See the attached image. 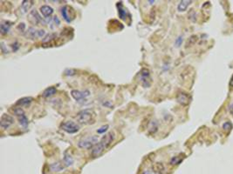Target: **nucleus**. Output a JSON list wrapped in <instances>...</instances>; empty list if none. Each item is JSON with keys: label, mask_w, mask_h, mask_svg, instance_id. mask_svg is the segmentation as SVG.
I'll use <instances>...</instances> for the list:
<instances>
[{"label": "nucleus", "mask_w": 233, "mask_h": 174, "mask_svg": "<svg viewBox=\"0 0 233 174\" xmlns=\"http://www.w3.org/2000/svg\"><path fill=\"white\" fill-rule=\"evenodd\" d=\"M95 118V113L92 109H85L81 111H79L76 116V120L79 124H90L93 123Z\"/></svg>", "instance_id": "obj_1"}, {"label": "nucleus", "mask_w": 233, "mask_h": 174, "mask_svg": "<svg viewBox=\"0 0 233 174\" xmlns=\"http://www.w3.org/2000/svg\"><path fill=\"white\" fill-rule=\"evenodd\" d=\"M97 144H98V138L93 136L79 141L78 146L81 149H91L93 148V146H96Z\"/></svg>", "instance_id": "obj_2"}, {"label": "nucleus", "mask_w": 233, "mask_h": 174, "mask_svg": "<svg viewBox=\"0 0 233 174\" xmlns=\"http://www.w3.org/2000/svg\"><path fill=\"white\" fill-rule=\"evenodd\" d=\"M29 21L33 24V25H46L45 19H43L41 17V16L39 15V13L38 12L37 10H32L31 11V12L29 13Z\"/></svg>", "instance_id": "obj_3"}, {"label": "nucleus", "mask_w": 233, "mask_h": 174, "mask_svg": "<svg viewBox=\"0 0 233 174\" xmlns=\"http://www.w3.org/2000/svg\"><path fill=\"white\" fill-rule=\"evenodd\" d=\"M61 129L69 134L76 133L79 130V126L74 121H66L61 124Z\"/></svg>", "instance_id": "obj_4"}, {"label": "nucleus", "mask_w": 233, "mask_h": 174, "mask_svg": "<svg viewBox=\"0 0 233 174\" xmlns=\"http://www.w3.org/2000/svg\"><path fill=\"white\" fill-rule=\"evenodd\" d=\"M72 97L77 101V102H81V101H87V98L90 96V92L87 90L85 91H78V90H73L71 92Z\"/></svg>", "instance_id": "obj_5"}, {"label": "nucleus", "mask_w": 233, "mask_h": 174, "mask_svg": "<svg viewBox=\"0 0 233 174\" xmlns=\"http://www.w3.org/2000/svg\"><path fill=\"white\" fill-rule=\"evenodd\" d=\"M140 80L144 88H148L151 84L150 80V73L148 69H143L140 73Z\"/></svg>", "instance_id": "obj_6"}, {"label": "nucleus", "mask_w": 233, "mask_h": 174, "mask_svg": "<svg viewBox=\"0 0 233 174\" xmlns=\"http://www.w3.org/2000/svg\"><path fill=\"white\" fill-rule=\"evenodd\" d=\"M14 124V118L12 117L11 115H8V114H3L1 119H0V126L6 130L8 128H10L12 125Z\"/></svg>", "instance_id": "obj_7"}, {"label": "nucleus", "mask_w": 233, "mask_h": 174, "mask_svg": "<svg viewBox=\"0 0 233 174\" xmlns=\"http://www.w3.org/2000/svg\"><path fill=\"white\" fill-rule=\"evenodd\" d=\"M114 138H115V134L113 133H108L106 134L105 136H103V138H101V140L99 143H100L105 149H107V148L108 147V146L112 144Z\"/></svg>", "instance_id": "obj_8"}, {"label": "nucleus", "mask_w": 233, "mask_h": 174, "mask_svg": "<svg viewBox=\"0 0 233 174\" xmlns=\"http://www.w3.org/2000/svg\"><path fill=\"white\" fill-rule=\"evenodd\" d=\"M104 150H105V148L100 143H98L96 146H93V148H92L91 155H92L93 158H97V157H99V156H101Z\"/></svg>", "instance_id": "obj_9"}, {"label": "nucleus", "mask_w": 233, "mask_h": 174, "mask_svg": "<svg viewBox=\"0 0 233 174\" xmlns=\"http://www.w3.org/2000/svg\"><path fill=\"white\" fill-rule=\"evenodd\" d=\"M65 167L66 166L64 164V162H63V164L61 162H56V163H53V164L49 165L51 172H53V173H60V172L63 171Z\"/></svg>", "instance_id": "obj_10"}, {"label": "nucleus", "mask_w": 233, "mask_h": 174, "mask_svg": "<svg viewBox=\"0 0 233 174\" xmlns=\"http://www.w3.org/2000/svg\"><path fill=\"white\" fill-rule=\"evenodd\" d=\"M25 36H26L27 39H31V40H34L36 38H39L38 31H37L34 27H30V28H28V30L26 31Z\"/></svg>", "instance_id": "obj_11"}, {"label": "nucleus", "mask_w": 233, "mask_h": 174, "mask_svg": "<svg viewBox=\"0 0 233 174\" xmlns=\"http://www.w3.org/2000/svg\"><path fill=\"white\" fill-rule=\"evenodd\" d=\"M12 23L10 22V21H3L0 25V31H1V34L3 35H5L7 34L9 31H10V29L12 27Z\"/></svg>", "instance_id": "obj_12"}, {"label": "nucleus", "mask_w": 233, "mask_h": 174, "mask_svg": "<svg viewBox=\"0 0 233 174\" xmlns=\"http://www.w3.org/2000/svg\"><path fill=\"white\" fill-rule=\"evenodd\" d=\"M39 10H40L41 14H42L44 17H51V15L53 13V9H52L51 6H49V5H42Z\"/></svg>", "instance_id": "obj_13"}, {"label": "nucleus", "mask_w": 233, "mask_h": 174, "mask_svg": "<svg viewBox=\"0 0 233 174\" xmlns=\"http://www.w3.org/2000/svg\"><path fill=\"white\" fill-rule=\"evenodd\" d=\"M33 4H34V2H33V1H31V0H25V1H23L22 4H21V8H20V9H21V12H22L23 13H27L28 11L32 7Z\"/></svg>", "instance_id": "obj_14"}, {"label": "nucleus", "mask_w": 233, "mask_h": 174, "mask_svg": "<svg viewBox=\"0 0 233 174\" xmlns=\"http://www.w3.org/2000/svg\"><path fill=\"white\" fill-rule=\"evenodd\" d=\"M32 102V98L31 97H25V98H22L20 99H18L16 103V106H19V107H22V106H29L31 103Z\"/></svg>", "instance_id": "obj_15"}, {"label": "nucleus", "mask_w": 233, "mask_h": 174, "mask_svg": "<svg viewBox=\"0 0 233 174\" xmlns=\"http://www.w3.org/2000/svg\"><path fill=\"white\" fill-rule=\"evenodd\" d=\"M191 3H192V1H190V0H182L181 2L178 4V6H177L178 12H185Z\"/></svg>", "instance_id": "obj_16"}, {"label": "nucleus", "mask_w": 233, "mask_h": 174, "mask_svg": "<svg viewBox=\"0 0 233 174\" xmlns=\"http://www.w3.org/2000/svg\"><path fill=\"white\" fill-rule=\"evenodd\" d=\"M69 7L68 6H63L62 8H61V15H62V17H63V18L65 19V21L67 22V23H70L71 21H72V18H71V17L69 16Z\"/></svg>", "instance_id": "obj_17"}, {"label": "nucleus", "mask_w": 233, "mask_h": 174, "mask_svg": "<svg viewBox=\"0 0 233 174\" xmlns=\"http://www.w3.org/2000/svg\"><path fill=\"white\" fill-rule=\"evenodd\" d=\"M177 102L182 106H185L189 103V97L186 93H179L177 96Z\"/></svg>", "instance_id": "obj_18"}, {"label": "nucleus", "mask_w": 233, "mask_h": 174, "mask_svg": "<svg viewBox=\"0 0 233 174\" xmlns=\"http://www.w3.org/2000/svg\"><path fill=\"white\" fill-rule=\"evenodd\" d=\"M56 92H57L56 88L53 87V86H51V87L46 88V89L44 91V92H43V97H44V98H50V97L53 96L54 94H56Z\"/></svg>", "instance_id": "obj_19"}, {"label": "nucleus", "mask_w": 233, "mask_h": 174, "mask_svg": "<svg viewBox=\"0 0 233 174\" xmlns=\"http://www.w3.org/2000/svg\"><path fill=\"white\" fill-rule=\"evenodd\" d=\"M117 7H118V14H119V17L121 18V19H126V11L125 9L123 8V5H122V3L120 2L117 4Z\"/></svg>", "instance_id": "obj_20"}, {"label": "nucleus", "mask_w": 233, "mask_h": 174, "mask_svg": "<svg viewBox=\"0 0 233 174\" xmlns=\"http://www.w3.org/2000/svg\"><path fill=\"white\" fill-rule=\"evenodd\" d=\"M18 119L19 124H20L21 126H23L24 128H26V127L28 126V124H29V120H28V119L26 118V116L25 115V114H23V115L18 117Z\"/></svg>", "instance_id": "obj_21"}, {"label": "nucleus", "mask_w": 233, "mask_h": 174, "mask_svg": "<svg viewBox=\"0 0 233 174\" xmlns=\"http://www.w3.org/2000/svg\"><path fill=\"white\" fill-rule=\"evenodd\" d=\"M73 163H74V159H72V157L65 152L64 157V164L65 165V166H70L73 165Z\"/></svg>", "instance_id": "obj_22"}, {"label": "nucleus", "mask_w": 233, "mask_h": 174, "mask_svg": "<svg viewBox=\"0 0 233 174\" xmlns=\"http://www.w3.org/2000/svg\"><path fill=\"white\" fill-rule=\"evenodd\" d=\"M154 170L158 173H163L164 167H163V165L161 163H156L155 165V166H154Z\"/></svg>", "instance_id": "obj_23"}, {"label": "nucleus", "mask_w": 233, "mask_h": 174, "mask_svg": "<svg viewBox=\"0 0 233 174\" xmlns=\"http://www.w3.org/2000/svg\"><path fill=\"white\" fill-rule=\"evenodd\" d=\"M157 129H158V124H157V122L155 120L152 121V122H151V124H150V127H149V132H150L151 133H155V132L157 131Z\"/></svg>", "instance_id": "obj_24"}, {"label": "nucleus", "mask_w": 233, "mask_h": 174, "mask_svg": "<svg viewBox=\"0 0 233 174\" xmlns=\"http://www.w3.org/2000/svg\"><path fill=\"white\" fill-rule=\"evenodd\" d=\"M17 30L22 33V34H26V24L25 23H20L18 26H17Z\"/></svg>", "instance_id": "obj_25"}, {"label": "nucleus", "mask_w": 233, "mask_h": 174, "mask_svg": "<svg viewBox=\"0 0 233 174\" xmlns=\"http://www.w3.org/2000/svg\"><path fill=\"white\" fill-rule=\"evenodd\" d=\"M13 111H14V114H15L17 117H19V116H21V115L25 114V111H24V110H23V109H22L21 107L15 108V109L13 110Z\"/></svg>", "instance_id": "obj_26"}, {"label": "nucleus", "mask_w": 233, "mask_h": 174, "mask_svg": "<svg viewBox=\"0 0 233 174\" xmlns=\"http://www.w3.org/2000/svg\"><path fill=\"white\" fill-rule=\"evenodd\" d=\"M232 127L233 125L231 122H225V123L223 124V129L224 131H227V132L231 131V130L232 129Z\"/></svg>", "instance_id": "obj_27"}, {"label": "nucleus", "mask_w": 233, "mask_h": 174, "mask_svg": "<svg viewBox=\"0 0 233 174\" xmlns=\"http://www.w3.org/2000/svg\"><path fill=\"white\" fill-rule=\"evenodd\" d=\"M57 37V35L55 34V33H50V34H48L44 39H43V42L44 43H46V42H49V41L52 40L53 39H55Z\"/></svg>", "instance_id": "obj_28"}, {"label": "nucleus", "mask_w": 233, "mask_h": 174, "mask_svg": "<svg viewBox=\"0 0 233 174\" xmlns=\"http://www.w3.org/2000/svg\"><path fill=\"white\" fill-rule=\"evenodd\" d=\"M182 161V159H181V158H179V157H174V158H172V159L170 161V164L173 165H179Z\"/></svg>", "instance_id": "obj_29"}, {"label": "nucleus", "mask_w": 233, "mask_h": 174, "mask_svg": "<svg viewBox=\"0 0 233 174\" xmlns=\"http://www.w3.org/2000/svg\"><path fill=\"white\" fill-rule=\"evenodd\" d=\"M197 39V37L196 36V35H193V36H191L190 39H189V40L187 42V46H190V44L191 45V44H194L195 43H196V41Z\"/></svg>", "instance_id": "obj_30"}, {"label": "nucleus", "mask_w": 233, "mask_h": 174, "mask_svg": "<svg viewBox=\"0 0 233 174\" xmlns=\"http://www.w3.org/2000/svg\"><path fill=\"white\" fill-rule=\"evenodd\" d=\"M108 125L107 124H106V125H103V126H101L100 129H98L97 130V133H99V134H103L105 133L107 131V129H108Z\"/></svg>", "instance_id": "obj_31"}, {"label": "nucleus", "mask_w": 233, "mask_h": 174, "mask_svg": "<svg viewBox=\"0 0 233 174\" xmlns=\"http://www.w3.org/2000/svg\"><path fill=\"white\" fill-rule=\"evenodd\" d=\"M182 40H183V39H182V36H179L176 39V42H175V44H176V47H180L182 45Z\"/></svg>", "instance_id": "obj_32"}, {"label": "nucleus", "mask_w": 233, "mask_h": 174, "mask_svg": "<svg viewBox=\"0 0 233 174\" xmlns=\"http://www.w3.org/2000/svg\"><path fill=\"white\" fill-rule=\"evenodd\" d=\"M52 22L55 25V26H59L60 24V19H59L58 17H54L52 18Z\"/></svg>", "instance_id": "obj_33"}, {"label": "nucleus", "mask_w": 233, "mask_h": 174, "mask_svg": "<svg viewBox=\"0 0 233 174\" xmlns=\"http://www.w3.org/2000/svg\"><path fill=\"white\" fill-rule=\"evenodd\" d=\"M1 49H2V52H3V53H8V50L5 48V45H4V44L3 42L1 43Z\"/></svg>", "instance_id": "obj_34"}, {"label": "nucleus", "mask_w": 233, "mask_h": 174, "mask_svg": "<svg viewBox=\"0 0 233 174\" xmlns=\"http://www.w3.org/2000/svg\"><path fill=\"white\" fill-rule=\"evenodd\" d=\"M38 35H39V38H43L46 35L45 30H39L38 31Z\"/></svg>", "instance_id": "obj_35"}, {"label": "nucleus", "mask_w": 233, "mask_h": 174, "mask_svg": "<svg viewBox=\"0 0 233 174\" xmlns=\"http://www.w3.org/2000/svg\"><path fill=\"white\" fill-rule=\"evenodd\" d=\"M12 50L14 52H16L18 48H19V44H18V42H15L14 44H12Z\"/></svg>", "instance_id": "obj_36"}, {"label": "nucleus", "mask_w": 233, "mask_h": 174, "mask_svg": "<svg viewBox=\"0 0 233 174\" xmlns=\"http://www.w3.org/2000/svg\"><path fill=\"white\" fill-rule=\"evenodd\" d=\"M230 85H231V86H232V87H233V75H232V79H231V82H230Z\"/></svg>", "instance_id": "obj_37"}, {"label": "nucleus", "mask_w": 233, "mask_h": 174, "mask_svg": "<svg viewBox=\"0 0 233 174\" xmlns=\"http://www.w3.org/2000/svg\"><path fill=\"white\" fill-rule=\"evenodd\" d=\"M143 174H150V172L149 171H145Z\"/></svg>", "instance_id": "obj_38"}, {"label": "nucleus", "mask_w": 233, "mask_h": 174, "mask_svg": "<svg viewBox=\"0 0 233 174\" xmlns=\"http://www.w3.org/2000/svg\"><path fill=\"white\" fill-rule=\"evenodd\" d=\"M231 111H232V113L233 114V105H232V108H231Z\"/></svg>", "instance_id": "obj_39"}, {"label": "nucleus", "mask_w": 233, "mask_h": 174, "mask_svg": "<svg viewBox=\"0 0 233 174\" xmlns=\"http://www.w3.org/2000/svg\"><path fill=\"white\" fill-rule=\"evenodd\" d=\"M148 3H150V4H152L153 3H155V1H148Z\"/></svg>", "instance_id": "obj_40"}]
</instances>
